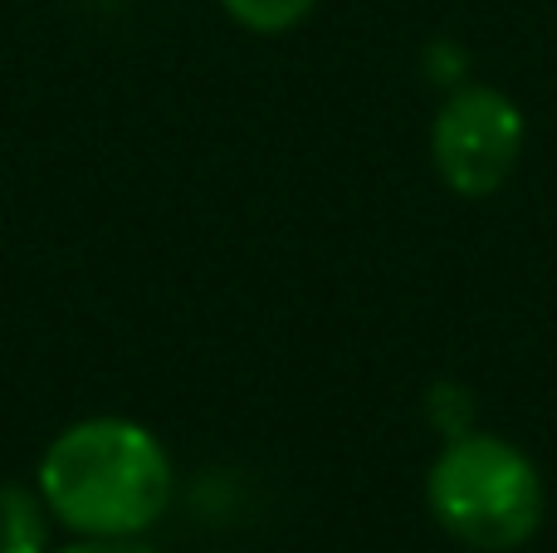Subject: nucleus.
<instances>
[{
    "label": "nucleus",
    "instance_id": "20e7f679",
    "mask_svg": "<svg viewBox=\"0 0 557 553\" xmlns=\"http://www.w3.org/2000/svg\"><path fill=\"white\" fill-rule=\"evenodd\" d=\"M0 553H49V509L39 490L0 486Z\"/></svg>",
    "mask_w": 557,
    "mask_h": 553
},
{
    "label": "nucleus",
    "instance_id": "39448f33",
    "mask_svg": "<svg viewBox=\"0 0 557 553\" xmlns=\"http://www.w3.org/2000/svg\"><path fill=\"white\" fill-rule=\"evenodd\" d=\"M318 0H221V10L250 35H284L313 15Z\"/></svg>",
    "mask_w": 557,
    "mask_h": 553
},
{
    "label": "nucleus",
    "instance_id": "423d86ee",
    "mask_svg": "<svg viewBox=\"0 0 557 553\" xmlns=\"http://www.w3.org/2000/svg\"><path fill=\"white\" fill-rule=\"evenodd\" d=\"M49 553H157L143 534H123V539H94V534H74V544L49 549Z\"/></svg>",
    "mask_w": 557,
    "mask_h": 553
},
{
    "label": "nucleus",
    "instance_id": "f257e3e1",
    "mask_svg": "<svg viewBox=\"0 0 557 553\" xmlns=\"http://www.w3.org/2000/svg\"><path fill=\"white\" fill-rule=\"evenodd\" d=\"M35 490L69 534H147L172 505V456L143 421L84 417L45 446Z\"/></svg>",
    "mask_w": 557,
    "mask_h": 553
},
{
    "label": "nucleus",
    "instance_id": "f03ea898",
    "mask_svg": "<svg viewBox=\"0 0 557 553\" xmlns=\"http://www.w3.org/2000/svg\"><path fill=\"white\" fill-rule=\"evenodd\" d=\"M431 519L474 553H513L533 544L548 519V486L529 451L494 431H460L425 470Z\"/></svg>",
    "mask_w": 557,
    "mask_h": 553
},
{
    "label": "nucleus",
    "instance_id": "7ed1b4c3",
    "mask_svg": "<svg viewBox=\"0 0 557 553\" xmlns=\"http://www.w3.org/2000/svg\"><path fill=\"white\" fill-rule=\"evenodd\" d=\"M523 143H529L523 108L494 84H455L435 108L431 162L455 196L484 201L504 192L523 162Z\"/></svg>",
    "mask_w": 557,
    "mask_h": 553
}]
</instances>
